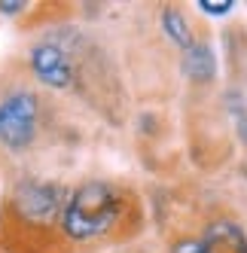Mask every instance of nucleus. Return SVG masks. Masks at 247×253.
Segmentation results:
<instances>
[{"label":"nucleus","instance_id":"nucleus-1","mask_svg":"<svg viewBox=\"0 0 247 253\" xmlns=\"http://www.w3.org/2000/svg\"><path fill=\"white\" fill-rule=\"evenodd\" d=\"M125 216V195L116 186L89 180L67 195L61 211V232L70 241H95L110 235Z\"/></svg>","mask_w":247,"mask_h":253},{"label":"nucleus","instance_id":"nucleus-4","mask_svg":"<svg viewBox=\"0 0 247 253\" xmlns=\"http://www.w3.org/2000/svg\"><path fill=\"white\" fill-rule=\"evenodd\" d=\"M31 67L37 74L40 83H46L49 88H70L74 85V64H70L67 52L55 43H40L31 52Z\"/></svg>","mask_w":247,"mask_h":253},{"label":"nucleus","instance_id":"nucleus-5","mask_svg":"<svg viewBox=\"0 0 247 253\" xmlns=\"http://www.w3.org/2000/svg\"><path fill=\"white\" fill-rule=\"evenodd\" d=\"M202 247H205V253H247V238L238 223L214 220L205 229Z\"/></svg>","mask_w":247,"mask_h":253},{"label":"nucleus","instance_id":"nucleus-2","mask_svg":"<svg viewBox=\"0 0 247 253\" xmlns=\"http://www.w3.org/2000/svg\"><path fill=\"white\" fill-rule=\"evenodd\" d=\"M67 202V192L49 180H22L12 189L9 208L15 213V223L34 235H46L52 226H61V211Z\"/></svg>","mask_w":247,"mask_h":253},{"label":"nucleus","instance_id":"nucleus-3","mask_svg":"<svg viewBox=\"0 0 247 253\" xmlns=\"http://www.w3.org/2000/svg\"><path fill=\"white\" fill-rule=\"evenodd\" d=\"M40 125V101L28 88L9 92L0 98V143L12 153L28 150L34 137H37Z\"/></svg>","mask_w":247,"mask_h":253},{"label":"nucleus","instance_id":"nucleus-7","mask_svg":"<svg viewBox=\"0 0 247 253\" xmlns=\"http://www.w3.org/2000/svg\"><path fill=\"white\" fill-rule=\"evenodd\" d=\"M162 28H165V34H168V37L174 40V43H177L180 49H189L192 46V34H189V22L183 19V15L177 12V9H165L162 12Z\"/></svg>","mask_w":247,"mask_h":253},{"label":"nucleus","instance_id":"nucleus-9","mask_svg":"<svg viewBox=\"0 0 247 253\" xmlns=\"http://www.w3.org/2000/svg\"><path fill=\"white\" fill-rule=\"evenodd\" d=\"M171 253H205V247H202V241L186 238V241H177V244H174Z\"/></svg>","mask_w":247,"mask_h":253},{"label":"nucleus","instance_id":"nucleus-8","mask_svg":"<svg viewBox=\"0 0 247 253\" xmlns=\"http://www.w3.org/2000/svg\"><path fill=\"white\" fill-rule=\"evenodd\" d=\"M232 3L235 0H199V9L207 15H226V12H232Z\"/></svg>","mask_w":247,"mask_h":253},{"label":"nucleus","instance_id":"nucleus-6","mask_svg":"<svg viewBox=\"0 0 247 253\" xmlns=\"http://www.w3.org/2000/svg\"><path fill=\"white\" fill-rule=\"evenodd\" d=\"M214 52L205 43H192L189 49H183V74L196 83H205L214 77Z\"/></svg>","mask_w":247,"mask_h":253},{"label":"nucleus","instance_id":"nucleus-10","mask_svg":"<svg viewBox=\"0 0 247 253\" xmlns=\"http://www.w3.org/2000/svg\"><path fill=\"white\" fill-rule=\"evenodd\" d=\"M22 9H25L22 0H0V12H3V15H15V12H22Z\"/></svg>","mask_w":247,"mask_h":253}]
</instances>
